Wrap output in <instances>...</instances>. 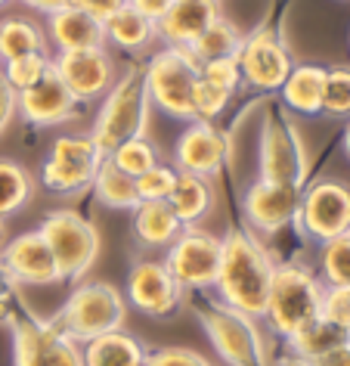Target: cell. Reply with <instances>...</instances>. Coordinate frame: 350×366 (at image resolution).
Here are the masks:
<instances>
[{"label":"cell","instance_id":"ffe728a7","mask_svg":"<svg viewBox=\"0 0 350 366\" xmlns=\"http://www.w3.org/2000/svg\"><path fill=\"white\" fill-rule=\"evenodd\" d=\"M298 205H301V189L270 180H257L245 193V214L251 227H257L261 233L282 230L285 224L298 217Z\"/></svg>","mask_w":350,"mask_h":366},{"label":"cell","instance_id":"8992f818","mask_svg":"<svg viewBox=\"0 0 350 366\" xmlns=\"http://www.w3.org/2000/svg\"><path fill=\"white\" fill-rule=\"evenodd\" d=\"M44 242L50 245L53 258L59 264L62 280H81L84 273L94 267L99 258V233L96 227L81 217L71 208H59L44 217L41 230Z\"/></svg>","mask_w":350,"mask_h":366},{"label":"cell","instance_id":"6da1fadb","mask_svg":"<svg viewBox=\"0 0 350 366\" xmlns=\"http://www.w3.org/2000/svg\"><path fill=\"white\" fill-rule=\"evenodd\" d=\"M273 261L264 252V245L248 233H229L224 239L217 270V295L226 307L239 310L245 317H264L266 298L273 286Z\"/></svg>","mask_w":350,"mask_h":366},{"label":"cell","instance_id":"603a6c76","mask_svg":"<svg viewBox=\"0 0 350 366\" xmlns=\"http://www.w3.org/2000/svg\"><path fill=\"white\" fill-rule=\"evenodd\" d=\"M134 236L146 249H164L183 233L174 208L168 202H140L134 208Z\"/></svg>","mask_w":350,"mask_h":366},{"label":"cell","instance_id":"c3c4849f","mask_svg":"<svg viewBox=\"0 0 350 366\" xmlns=\"http://www.w3.org/2000/svg\"><path fill=\"white\" fill-rule=\"evenodd\" d=\"M0 323H16V317H13V295H6V298H0Z\"/></svg>","mask_w":350,"mask_h":366},{"label":"cell","instance_id":"681fc988","mask_svg":"<svg viewBox=\"0 0 350 366\" xmlns=\"http://www.w3.org/2000/svg\"><path fill=\"white\" fill-rule=\"evenodd\" d=\"M344 152H347V159H350V124H347V131H344Z\"/></svg>","mask_w":350,"mask_h":366},{"label":"cell","instance_id":"f546056e","mask_svg":"<svg viewBox=\"0 0 350 366\" xmlns=\"http://www.w3.org/2000/svg\"><path fill=\"white\" fill-rule=\"evenodd\" d=\"M34 196L31 174L13 159H0V217L22 212Z\"/></svg>","mask_w":350,"mask_h":366},{"label":"cell","instance_id":"4fadbf2b","mask_svg":"<svg viewBox=\"0 0 350 366\" xmlns=\"http://www.w3.org/2000/svg\"><path fill=\"white\" fill-rule=\"evenodd\" d=\"M53 69L69 87V94L78 103H90L109 94L115 84V62L106 53V47H90V50H69L53 59Z\"/></svg>","mask_w":350,"mask_h":366},{"label":"cell","instance_id":"484cf974","mask_svg":"<svg viewBox=\"0 0 350 366\" xmlns=\"http://www.w3.org/2000/svg\"><path fill=\"white\" fill-rule=\"evenodd\" d=\"M103 31H106V41L115 44L118 50H127V53H140L152 44L155 38V25L149 19H143L136 10L131 6H121V10H115L109 19L103 22Z\"/></svg>","mask_w":350,"mask_h":366},{"label":"cell","instance_id":"d590c367","mask_svg":"<svg viewBox=\"0 0 350 366\" xmlns=\"http://www.w3.org/2000/svg\"><path fill=\"white\" fill-rule=\"evenodd\" d=\"M229 97H233V94H226L224 87L211 84V81H205V78L199 75L196 87H192V122L211 124V122H214V118L226 109Z\"/></svg>","mask_w":350,"mask_h":366},{"label":"cell","instance_id":"d6a6232c","mask_svg":"<svg viewBox=\"0 0 350 366\" xmlns=\"http://www.w3.org/2000/svg\"><path fill=\"white\" fill-rule=\"evenodd\" d=\"M319 264H322V277H326L329 286H347L350 289V233L322 242Z\"/></svg>","mask_w":350,"mask_h":366},{"label":"cell","instance_id":"52a82bcc","mask_svg":"<svg viewBox=\"0 0 350 366\" xmlns=\"http://www.w3.org/2000/svg\"><path fill=\"white\" fill-rule=\"evenodd\" d=\"M103 159V149L94 143L90 134L56 137L41 168V183L56 196H75L81 189H90Z\"/></svg>","mask_w":350,"mask_h":366},{"label":"cell","instance_id":"f35d334b","mask_svg":"<svg viewBox=\"0 0 350 366\" xmlns=\"http://www.w3.org/2000/svg\"><path fill=\"white\" fill-rule=\"evenodd\" d=\"M199 75L211 81V84L224 87L226 94H236V87L242 84V71H239V62L236 59H214V62H201L199 66Z\"/></svg>","mask_w":350,"mask_h":366},{"label":"cell","instance_id":"4316f807","mask_svg":"<svg viewBox=\"0 0 350 366\" xmlns=\"http://www.w3.org/2000/svg\"><path fill=\"white\" fill-rule=\"evenodd\" d=\"M94 196L103 202L106 208H115V212H134L140 205V196H136V180L127 177L124 171H118L109 155L103 159V164L96 168V177L90 183Z\"/></svg>","mask_w":350,"mask_h":366},{"label":"cell","instance_id":"ba28073f","mask_svg":"<svg viewBox=\"0 0 350 366\" xmlns=\"http://www.w3.org/2000/svg\"><path fill=\"white\" fill-rule=\"evenodd\" d=\"M208 338L214 342L220 360L229 366H270L257 335L254 317H245L226 305H211L199 310Z\"/></svg>","mask_w":350,"mask_h":366},{"label":"cell","instance_id":"b9f144b4","mask_svg":"<svg viewBox=\"0 0 350 366\" xmlns=\"http://www.w3.org/2000/svg\"><path fill=\"white\" fill-rule=\"evenodd\" d=\"M19 112V94L10 87V81L4 78V71H0V134L6 131V124H10V118Z\"/></svg>","mask_w":350,"mask_h":366},{"label":"cell","instance_id":"5b68a950","mask_svg":"<svg viewBox=\"0 0 350 366\" xmlns=\"http://www.w3.org/2000/svg\"><path fill=\"white\" fill-rule=\"evenodd\" d=\"M199 81V62L186 47H168L155 53L143 69V84L149 94V106L161 109L171 118L192 122V87Z\"/></svg>","mask_w":350,"mask_h":366},{"label":"cell","instance_id":"44dd1931","mask_svg":"<svg viewBox=\"0 0 350 366\" xmlns=\"http://www.w3.org/2000/svg\"><path fill=\"white\" fill-rule=\"evenodd\" d=\"M47 31H50V41L59 47V53L106 47L103 22L94 19V16L84 10H75V6H69V4L47 16Z\"/></svg>","mask_w":350,"mask_h":366},{"label":"cell","instance_id":"277c9868","mask_svg":"<svg viewBox=\"0 0 350 366\" xmlns=\"http://www.w3.org/2000/svg\"><path fill=\"white\" fill-rule=\"evenodd\" d=\"M127 317L124 295L118 292L112 282H84L69 295V301L59 310L56 326L62 332H69L75 342H90L96 335L115 332L121 329Z\"/></svg>","mask_w":350,"mask_h":366},{"label":"cell","instance_id":"ab89813d","mask_svg":"<svg viewBox=\"0 0 350 366\" xmlns=\"http://www.w3.org/2000/svg\"><path fill=\"white\" fill-rule=\"evenodd\" d=\"M143 366H214L205 354L192 351V347H159V351L146 354Z\"/></svg>","mask_w":350,"mask_h":366},{"label":"cell","instance_id":"7402d4cb","mask_svg":"<svg viewBox=\"0 0 350 366\" xmlns=\"http://www.w3.org/2000/svg\"><path fill=\"white\" fill-rule=\"evenodd\" d=\"M168 205L174 208V214L183 227H196L214 208V183H211V177L177 171V183H174Z\"/></svg>","mask_w":350,"mask_h":366},{"label":"cell","instance_id":"9a60e30c","mask_svg":"<svg viewBox=\"0 0 350 366\" xmlns=\"http://www.w3.org/2000/svg\"><path fill=\"white\" fill-rule=\"evenodd\" d=\"M127 301L146 317L168 320L183 301V286L164 261H136L127 277Z\"/></svg>","mask_w":350,"mask_h":366},{"label":"cell","instance_id":"f1b7e54d","mask_svg":"<svg viewBox=\"0 0 350 366\" xmlns=\"http://www.w3.org/2000/svg\"><path fill=\"white\" fill-rule=\"evenodd\" d=\"M242 41H245L242 31H239L233 22L217 19L196 44H189L186 50H189V56L201 66V62H214V59H236Z\"/></svg>","mask_w":350,"mask_h":366},{"label":"cell","instance_id":"ee69618b","mask_svg":"<svg viewBox=\"0 0 350 366\" xmlns=\"http://www.w3.org/2000/svg\"><path fill=\"white\" fill-rule=\"evenodd\" d=\"M316 366H350V342L335 347V351H329L326 357H319Z\"/></svg>","mask_w":350,"mask_h":366},{"label":"cell","instance_id":"5bb4252c","mask_svg":"<svg viewBox=\"0 0 350 366\" xmlns=\"http://www.w3.org/2000/svg\"><path fill=\"white\" fill-rule=\"evenodd\" d=\"M236 62H239V71H242V81L257 90H279L285 84V78H289V71L294 69L279 34L266 29L254 31L251 38L242 41Z\"/></svg>","mask_w":350,"mask_h":366},{"label":"cell","instance_id":"cb8c5ba5","mask_svg":"<svg viewBox=\"0 0 350 366\" xmlns=\"http://www.w3.org/2000/svg\"><path fill=\"white\" fill-rule=\"evenodd\" d=\"M81 357H84V366H143L146 351L131 332L115 329L84 342Z\"/></svg>","mask_w":350,"mask_h":366},{"label":"cell","instance_id":"7dc6e473","mask_svg":"<svg viewBox=\"0 0 350 366\" xmlns=\"http://www.w3.org/2000/svg\"><path fill=\"white\" fill-rule=\"evenodd\" d=\"M276 366H316V360H310V357H301V354L291 351V354H285Z\"/></svg>","mask_w":350,"mask_h":366},{"label":"cell","instance_id":"d4e9b609","mask_svg":"<svg viewBox=\"0 0 350 366\" xmlns=\"http://www.w3.org/2000/svg\"><path fill=\"white\" fill-rule=\"evenodd\" d=\"M322 87H326V69L322 66H294L285 78L282 99L291 112L319 115L322 112Z\"/></svg>","mask_w":350,"mask_h":366},{"label":"cell","instance_id":"3957f363","mask_svg":"<svg viewBox=\"0 0 350 366\" xmlns=\"http://www.w3.org/2000/svg\"><path fill=\"white\" fill-rule=\"evenodd\" d=\"M319 307H322V282L307 267L285 264V267L273 270V286H270L264 317L270 320L276 332L291 338L304 326L316 323Z\"/></svg>","mask_w":350,"mask_h":366},{"label":"cell","instance_id":"2e32d148","mask_svg":"<svg viewBox=\"0 0 350 366\" xmlns=\"http://www.w3.org/2000/svg\"><path fill=\"white\" fill-rule=\"evenodd\" d=\"M0 261L10 270L16 286H53V282L62 280L59 264L38 230H29L16 236L13 242H6Z\"/></svg>","mask_w":350,"mask_h":366},{"label":"cell","instance_id":"83f0119b","mask_svg":"<svg viewBox=\"0 0 350 366\" xmlns=\"http://www.w3.org/2000/svg\"><path fill=\"white\" fill-rule=\"evenodd\" d=\"M31 53H47V41L38 25L19 16L0 22V62L31 56Z\"/></svg>","mask_w":350,"mask_h":366},{"label":"cell","instance_id":"836d02e7","mask_svg":"<svg viewBox=\"0 0 350 366\" xmlns=\"http://www.w3.org/2000/svg\"><path fill=\"white\" fill-rule=\"evenodd\" d=\"M50 69H53V59L47 56V53H31V56L10 59L0 71H4V78L10 81V87L16 90V94H22V90H29L31 84H38Z\"/></svg>","mask_w":350,"mask_h":366},{"label":"cell","instance_id":"e575fe53","mask_svg":"<svg viewBox=\"0 0 350 366\" xmlns=\"http://www.w3.org/2000/svg\"><path fill=\"white\" fill-rule=\"evenodd\" d=\"M322 112L331 118L350 115V69L335 66L326 69V87H322Z\"/></svg>","mask_w":350,"mask_h":366},{"label":"cell","instance_id":"60d3db41","mask_svg":"<svg viewBox=\"0 0 350 366\" xmlns=\"http://www.w3.org/2000/svg\"><path fill=\"white\" fill-rule=\"evenodd\" d=\"M66 4L75 6V10L90 13V16H94V19H99V22H106L115 10H121L127 0H66Z\"/></svg>","mask_w":350,"mask_h":366},{"label":"cell","instance_id":"7a4b0ae2","mask_svg":"<svg viewBox=\"0 0 350 366\" xmlns=\"http://www.w3.org/2000/svg\"><path fill=\"white\" fill-rule=\"evenodd\" d=\"M146 122H149V94L143 84V71L131 69L109 87L90 137L103 149V155H109L121 143L143 137Z\"/></svg>","mask_w":350,"mask_h":366},{"label":"cell","instance_id":"1f68e13d","mask_svg":"<svg viewBox=\"0 0 350 366\" xmlns=\"http://www.w3.org/2000/svg\"><path fill=\"white\" fill-rule=\"evenodd\" d=\"M109 162H112L118 171H124L127 177L136 180L140 174H146L149 168L159 164V152H155V146L146 140V137H136V140H127L118 146V149L109 152Z\"/></svg>","mask_w":350,"mask_h":366},{"label":"cell","instance_id":"bcb514c9","mask_svg":"<svg viewBox=\"0 0 350 366\" xmlns=\"http://www.w3.org/2000/svg\"><path fill=\"white\" fill-rule=\"evenodd\" d=\"M16 292V282L10 277V270L4 267V261H0V298H6V295H13Z\"/></svg>","mask_w":350,"mask_h":366},{"label":"cell","instance_id":"9c48e42d","mask_svg":"<svg viewBox=\"0 0 350 366\" xmlns=\"http://www.w3.org/2000/svg\"><path fill=\"white\" fill-rule=\"evenodd\" d=\"M301 230L316 242L350 233V187L341 180H316L304 189L298 217Z\"/></svg>","mask_w":350,"mask_h":366},{"label":"cell","instance_id":"7bdbcfd3","mask_svg":"<svg viewBox=\"0 0 350 366\" xmlns=\"http://www.w3.org/2000/svg\"><path fill=\"white\" fill-rule=\"evenodd\" d=\"M171 4H174V0H127V6L140 13L143 19H149L152 25L171 10Z\"/></svg>","mask_w":350,"mask_h":366},{"label":"cell","instance_id":"f907efd6","mask_svg":"<svg viewBox=\"0 0 350 366\" xmlns=\"http://www.w3.org/2000/svg\"><path fill=\"white\" fill-rule=\"evenodd\" d=\"M0 245H4V217H0Z\"/></svg>","mask_w":350,"mask_h":366},{"label":"cell","instance_id":"4dcf8cb0","mask_svg":"<svg viewBox=\"0 0 350 366\" xmlns=\"http://www.w3.org/2000/svg\"><path fill=\"white\" fill-rule=\"evenodd\" d=\"M347 342H350V332H344V329L326 323L322 317L316 320V323L304 326L301 332H294V335L289 338L291 351L301 354V357H310V360H319V357H326L329 351H335V347L347 345Z\"/></svg>","mask_w":350,"mask_h":366},{"label":"cell","instance_id":"74e56055","mask_svg":"<svg viewBox=\"0 0 350 366\" xmlns=\"http://www.w3.org/2000/svg\"><path fill=\"white\" fill-rule=\"evenodd\" d=\"M319 317L326 320V323L350 332V289L347 286H329V289H322Z\"/></svg>","mask_w":350,"mask_h":366},{"label":"cell","instance_id":"ac0fdd59","mask_svg":"<svg viewBox=\"0 0 350 366\" xmlns=\"http://www.w3.org/2000/svg\"><path fill=\"white\" fill-rule=\"evenodd\" d=\"M174 159H177V171H183V174L214 177L226 162V137L220 134L214 124L192 122L186 131L180 134Z\"/></svg>","mask_w":350,"mask_h":366},{"label":"cell","instance_id":"30bf717a","mask_svg":"<svg viewBox=\"0 0 350 366\" xmlns=\"http://www.w3.org/2000/svg\"><path fill=\"white\" fill-rule=\"evenodd\" d=\"M220 254H224V239L192 227H183V233L168 245L164 254V267L183 289H214L217 270H220Z\"/></svg>","mask_w":350,"mask_h":366},{"label":"cell","instance_id":"e0dca14e","mask_svg":"<svg viewBox=\"0 0 350 366\" xmlns=\"http://www.w3.org/2000/svg\"><path fill=\"white\" fill-rule=\"evenodd\" d=\"M220 16V0H174L171 10L155 22V38L168 47H189L205 34Z\"/></svg>","mask_w":350,"mask_h":366},{"label":"cell","instance_id":"7c38bea8","mask_svg":"<svg viewBox=\"0 0 350 366\" xmlns=\"http://www.w3.org/2000/svg\"><path fill=\"white\" fill-rule=\"evenodd\" d=\"M307 177V152L301 134L282 115H270L261 131V180L301 189Z\"/></svg>","mask_w":350,"mask_h":366},{"label":"cell","instance_id":"8fae6325","mask_svg":"<svg viewBox=\"0 0 350 366\" xmlns=\"http://www.w3.org/2000/svg\"><path fill=\"white\" fill-rule=\"evenodd\" d=\"M13 360L16 366H84L75 338L56 323L31 317L13 323Z\"/></svg>","mask_w":350,"mask_h":366},{"label":"cell","instance_id":"d6986e66","mask_svg":"<svg viewBox=\"0 0 350 366\" xmlns=\"http://www.w3.org/2000/svg\"><path fill=\"white\" fill-rule=\"evenodd\" d=\"M75 109H78V99L69 94V87L62 84L56 69H50L38 84H31L29 90L19 94V112L34 127H53V124L69 122L75 115Z\"/></svg>","mask_w":350,"mask_h":366},{"label":"cell","instance_id":"8d00e7d4","mask_svg":"<svg viewBox=\"0 0 350 366\" xmlns=\"http://www.w3.org/2000/svg\"><path fill=\"white\" fill-rule=\"evenodd\" d=\"M174 183H177V168L155 164V168L136 177V196H140V202H168Z\"/></svg>","mask_w":350,"mask_h":366},{"label":"cell","instance_id":"816d5d0a","mask_svg":"<svg viewBox=\"0 0 350 366\" xmlns=\"http://www.w3.org/2000/svg\"><path fill=\"white\" fill-rule=\"evenodd\" d=\"M6 4H10V0H0V6H6Z\"/></svg>","mask_w":350,"mask_h":366},{"label":"cell","instance_id":"f6af8a7d","mask_svg":"<svg viewBox=\"0 0 350 366\" xmlns=\"http://www.w3.org/2000/svg\"><path fill=\"white\" fill-rule=\"evenodd\" d=\"M22 4H29L31 10H38V13H53V10H59V6H66V0H22Z\"/></svg>","mask_w":350,"mask_h":366}]
</instances>
